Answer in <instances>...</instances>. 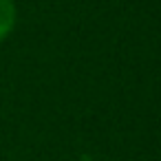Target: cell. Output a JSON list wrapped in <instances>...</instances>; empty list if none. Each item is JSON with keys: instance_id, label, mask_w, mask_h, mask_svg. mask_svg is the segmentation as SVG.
Wrapping results in <instances>:
<instances>
[{"instance_id": "6da1fadb", "label": "cell", "mask_w": 161, "mask_h": 161, "mask_svg": "<svg viewBox=\"0 0 161 161\" xmlns=\"http://www.w3.org/2000/svg\"><path fill=\"white\" fill-rule=\"evenodd\" d=\"M16 25V7L11 0H0V40L7 38Z\"/></svg>"}]
</instances>
